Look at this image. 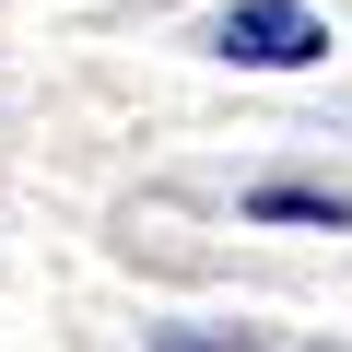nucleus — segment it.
I'll return each mask as SVG.
<instances>
[{"mask_svg":"<svg viewBox=\"0 0 352 352\" xmlns=\"http://www.w3.org/2000/svg\"><path fill=\"white\" fill-rule=\"evenodd\" d=\"M164 352H223V340H164Z\"/></svg>","mask_w":352,"mask_h":352,"instance_id":"3","label":"nucleus"},{"mask_svg":"<svg viewBox=\"0 0 352 352\" xmlns=\"http://www.w3.org/2000/svg\"><path fill=\"white\" fill-rule=\"evenodd\" d=\"M258 212H270V223H329V235L352 223V200H340V188H258Z\"/></svg>","mask_w":352,"mask_h":352,"instance_id":"2","label":"nucleus"},{"mask_svg":"<svg viewBox=\"0 0 352 352\" xmlns=\"http://www.w3.org/2000/svg\"><path fill=\"white\" fill-rule=\"evenodd\" d=\"M212 47L235 71H317L329 59V24L305 12V0H235V12L212 24Z\"/></svg>","mask_w":352,"mask_h":352,"instance_id":"1","label":"nucleus"}]
</instances>
